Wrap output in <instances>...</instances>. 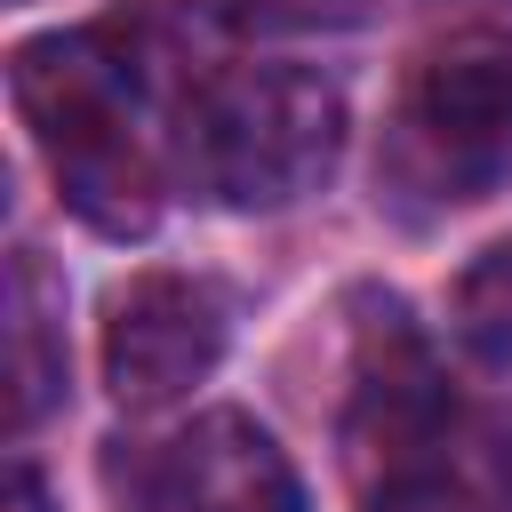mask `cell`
Returning a JSON list of instances; mask_svg holds the SVG:
<instances>
[{
    "label": "cell",
    "mask_w": 512,
    "mask_h": 512,
    "mask_svg": "<svg viewBox=\"0 0 512 512\" xmlns=\"http://www.w3.org/2000/svg\"><path fill=\"white\" fill-rule=\"evenodd\" d=\"M16 112L32 128V144L56 168V192L80 224L136 240L160 216V160L144 136V112L160 104L104 32H48L24 40L8 64Z\"/></svg>",
    "instance_id": "cell-1"
},
{
    "label": "cell",
    "mask_w": 512,
    "mask_h": 512,
    "mask_svg": "<svg viewBox=\"0 0 512 512\" xmlns=\"http://www.w3.org/2000/svg\"><path fill=\"white\" fill-rule=\"evenodd\" d=\"M344 152V96L304 64H232L184 104V176L216 208H296Z\"/></svg>",
    "instance_id": "cell-2"
},
{
    "label": "cell",
    "mask_w": 512,
    "mask_h": 512,
    "mask_svg": "<svg viewBox=\"0 0 512 512\" xmlns=\"http://www.w3.org/2000/svg\"><path fill=\"white\" fill-rule=\"evenodd\" d=\"M392 168L432 200H488L512 176V40L504 32H456L416 64Z\"/></svg>",
    "instance_id": "cell-3"
},
{
    "label": "cell",
    "mask_w": 512,
    "mask_h": 512,
    "mask_svg": "<svg viewBox=\"0 0 512 512\" xmlns=\"http://www.w3.org/2000/svg\"><path fill=\"white\" fill-rule=\"evenodd\" d=\"M440 416H448V384H440V360L432 344L416 336L408 304L400 296H360V328H352V464L376 480L392 472H416L432 464V440H440Z\"/></svg>",
    "instance_id": "cell-4"
},
{
    "label": "cell",
    "mask_w": 512,
    "mask_h": 512,
    "mask_svg": "<svg viewBox=\"0 0 512 512\" xmlns=\"http://www.w3.org/2000/svg\"><path fill=\"white\" fill-rule=\"evenodd\" d=\"M224 296L192 272H136L104 304V384L120 408H168L224 360Z\"/></svg>",
    "instance_id": "cell-5"
},
{
    "label": "cell",
    "mask_w": 512,
    "mask_h": 512,
    "mask_svg": "<svg viewBox=\"0 0 512 512\" xmlns=\"http://www.w3.org/2000/svg\"><path fill=\"white\" fill-rule=\"evenodd\" d=\"M152 464H160L176 512H304V480H296L288 448L240 408L192 416Z\"/></svg>",
    "instance_id": "cell-6"
},
{
    "label": "cell",
    "mask_w": 512,
    "mask_h": 512,
    "mask_svg": "<svg viewBox=\"0 0 512 512\" xmlns=\"http://www.w3.org/2000/svg\"><path fill=\"white\" fill-rule=\"evenodd\" d=\"M8 384H16V400H8V424H16V432H32L40 408H48L56 384H64L56 288H48V272H40L32 248H16V264H8Z\"/></svg>",
    "instance_id": "cell-7"
},
{
    "label": "cell",
    "mask_w": 512,
    "mask_h": 512,
    "mask_svg": "<svg viewBox=\"0 0 512 512\" xmlns=\"http://www.w3.org/2000/svg\"><path fill=\"white\" fill-rule=\"evenodd\" d=\"M456 336L488 360V368H512V240L488 248L464 288H456Z\"/></svg>",
    "instance_id": "cell-8"
},
{
    "label": "cell",
    "mask_w": 512,
    "mask_h": 512,
    "mask_svg": "<svg viewBox=\"0 0 512 512\" xmlns=\"http://www.w3.org/2000/svg\"><path fill=\"white\" fill-rule=\"evenodd\" d=\"M368 512H488V496L464 488V480L440 472V464H416V472L376 480V488H368Z\"/></svg>",
    "instance_id": "cell-9"
},
{
    "label": "cell",
    "mask_w": 512,
    "mask_h": 512,
    "mask_svg": "<svg viewBox=\"0 0 512 512\" xmlns=\"http://www.w3.org/2000/svg\"><path fill=\"white\" fill-rule=\"evenodd\" d=\"M8 512H48V496H40V480H32V472H16V488H8Z\"/></svg>",
    "instance_id": "cell-10"
}]
</instances>
